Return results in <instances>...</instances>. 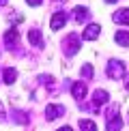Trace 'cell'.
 Here are the masks:
<instances>
[{"label": "cell", "instance_id": "cell-16", "mask_svg": "<svg viewBox=\"0 0 129 131\" xmlns=\"http://www.w3.org/2000/svg\"><path fill=\"white\" fill-rule=\"evenodd\" d=\"M13 118H15V123H19V125H28V116H26L24 112H15Z\"/></svg>", "mask_w": 129, "mask_h": 131}, {"label": "cell", "instance_id": "cell-21", "mask_svg": "<svg viewBox=\"0 0 129 131\" xmlns=\"http://www.w3.org/2000/svg\"><path fill=\"white\" fill-rule=\"evenodd\" d=\"M9 2V0H0V7H4V4H7Z\"/></svg>", "mask_w": 129, "mask_h": 131}, {"label": "cell", "instance_id": "cell-13", "mask_svg": "<svg viewBox=\"0 0 129 131\" xmlns=\"http://www.w3.org/2000/svg\"><path fill=\"white\" fill-rule=\"evenodd\" d=\"M2 80H4V84H13V82L17 80V71H15L13 67L4 69V71H2Z\"/></svg>", "mask_w": 129, "mask_h": 131}, {"label": "cell", "instance_id": "cell-1", "mask_svg": "<svg viewBox=\"0 0 129 131\" xmlns=\"http://www.w3.org/2000/svg\"><path fill=\"white\" fill-rule=\"evenodd\" d=\"M105 73H107V78H112V80H121L123 75H125V62L118 60V58L107 60V64H105Z\"/></svg>", "mask_w": 129, "mask_h": 131}, {"label": "cell", "instance_id": "cell-17", "mask_svg": "<svg viewBox=\"0 0 129 131\" xmlns=\"http://www.w3.org/2000/svg\"><path fill=\"white\" fill-rule=\"evenodd\" d=\"M93 73H95V69L90 67V64H84V67H82V75H84V78H93Z\"/></svg>", "mask_w": 129, "mask_h": 131}, {"label": "cell", "instance_id": "cell-11", "mask_svg": "<svg viewBox=\"0 0 129 131\" xmlns=\"http://www.w3.org/2000/svg\"><path fill=\"white\" fill-rule=\"evenodd\" d=\"M107 99H110V95H107L105 90H95L93 92V103H95V107H99V105H103V103H107Z\"/></svg>", "mask_w": 129, "mask_h": 131}, {"label": "cell", "instance_id": "cell-22", "mask_svg": "<svg viewBox=\"0 0 129 131\" xmlns=\"http://www.w3.org/2000/svg\"><path fill=\"white\" fill-rule=\"evenodd\" d=\"M105 2H110V4H114V2H116V0H105Z\"/></svg>", "mask_w": 129, "mask_h": 131}, {"label": "cell", "instance_id": "cell-5", "mask_svg": "<svg viewBox=\"0 0 129 131\" xmlns=\"http://www.w3.org/2000/svg\"><path fill=\"white\" fill-rule=\"evenodd\" d=\"M62 114H64V107H62V105L50 103V105L45 107V118H47V121H56V118H60Z\"/></svg>", "mask_w": 129, "mask_h": 131}, {"label": "cell", "instance_id": "cell-18", "mask_svg": "<svg viewBox=\"0 0 129 131\" xmlns=\"http://www.w3.org/2000/svg\"><path fill=\"white\" fill-rule=\"evenodd\" d=\"M7 118V114H4V105H2V101H0V123Z\"/></svg>", "mask_w": 129, "mask_h": 131}, {"label": "cell", "instance_id": "cell-8", "mask_svg": "<svg viewBox=\"0 0 129 131\" xmlns=\"http://www.w3.org/2000/svg\"><path fill=\"white\" fill-rule=\"evenodd\" d=\"M64 21H67V13L64 11H58V13H54L52 15V30H60L62 26H64Z\"/></svg>", "mask_w": 129, "mask_h": 131}, {"label": "cell", "instance_id": "cell-23", "mask_svg": "<svg viewBox=\"0 0 129 131\" xmlns=\"http://www.w3.org/2000/svg\"><path fill=\"white\" fill-rule=\"evenodd\" d=\"M125 88H127V92H129V80H127V86H125Z\"/></svg>", "mask_w": 129, "mask_h": 131}, {"label": "cell", "instance_id": "cell-7", "mask_svg": "<svg viewBox=\"0 0 129 131\" xmlns=\"http://www.w3.org/2000/svg\"><path fill=\"white\" fill-rule=\"evenodd\" d=\"M86 92H88V90H86V84H84V82H73V84H71V95H73L78 101L84 99Z\"/></svg>", "mask_w": 129, "mask_h": 131}, {"label": "cell", "instance_id": "cell-4", "mask_svg": "<svg viewBox=\"0 0 129 131\" xmlns=\"http://www.w3.org/2000/svg\"><path fill=\"white\" fill-rule=\"evenodd\" d=\"M17 41H19V32H17L15 26H11V28L4 32V45H7L9 50H15V43Z\"/></svg>", "mask_w": 129, "mask_h": 131}, {"label": "cell", "instance_id": "cell-20", "mask_svg": "<svg viewBox=\"0 0 129 131\" xmlns=\"http://www.w3.org/2000/svg\"><path fill=\"white\" fill-rule=\"evenodd\" d=\"M58 131H73V129H71V127H60Z\"/></svg>", "mask_w": 129, "mask_h": 131}, {"label": "cell", "instance_id": "cell-9", "mask_svg": "<svg viewBox=\"0 0 129 131\" xmlns=\"http://www.w3.org/2000/svg\"><path fill=\"white\" fill-rule=\"evenodd\" d=\"M114 24H121V26H129V9H118L114 15H112Z\"/></svg>", "mask_w": 129, "mask_h": 131}, {"label": "cell", "instance_id": "cell-15", "mask_svg": "<svg viewBox=\"0 0 129 131\" xmlns=\"http://www.w3.org/2000/svg\"><path fill=\"white\" fill-rule=\"evenodd\" d=\"M80 129H82V131H97V125H95L93 121L82 118V121H80Z\"/></svg>", "mask_w": 129, "mask_h": 131}, {"label": "cell", "instance_id": "cell-14", "mask_svg": "<svg viewBox=\"0 0 129 131\" xmlns=\"http://www.w3.org/2000/svg\"><path fill=\"white\" fill-rule=\"evenodd\" d=\"M114 39H116V43H118V45L127 47V45H129V32H127V30H118L116 35H114Z\"/></svg>", "mask_w": 129, "mask_h": 131}, {"label": "cell", "instance_id": "cell-2", "mask_svg": "<svg viewBox=\"0 0 129 131\" xmlns=\"http://www.w3.org/2000/svg\"><path fill=\"white\" fill-rule=\"evenodd\" d=\"M80 37L75 35V32H71V35H67L62 39V50H64V56H73V54L80 52Z\"/></svg>", "mask_w": 129, "mask_h": 131}, {"label": "cell", "instance_id": "cell-3", "mask_svg": "<svg viewBox=\"0 0 129 131\" xmlns=\"http://www.w3.org/2000/svg\"><path fill=\"white\" fill-rule=\"evenodd\" d=\"M123 129V116L118 112V105H112V112L107 114V127L105 131H121Z\"/></svg>", "mask_w": 129, "mask_h": 131}, {"label": "cell", "instance_id": "cell-10", "mask_svg": "<svg viewBox=\"0 0 129 131\" xmlns=\"http://www.w3.org/2000/svg\"><path fill=\"white\" fill-rule=\"evenodd\" d=\"M73 19L78 21V24H84V21L88 19V9L86 7H73Z\"/></svg>", "mask_w": 129, "mask_h": 131}, {"label": "cell", "instance_id": "cell-19", "mask_svg": "<svg viewBox=\"0 0 129 131\" xmlns=\"http://www.w3.org/2000/svg\"><path fill=\"white\" fill-rule=\"evenodd\" d=\"M26 2H28V4H30V7H39V4L43 2V0H26Z\"/></svg>", "mask_w": 129, "mask_h": 131}, {"label": "cell", "instance_id": "cell-6", "mask_svg": "<svg viewBox=\"0 0 129 131\" xmlns=\"http://www.w3.org/2000/svg\"><path fill=\"white\" fill-rule=\"evenodd\" d=\"M99 35H101V26H99V24H90V26H86V28H84L82 39H84V41H95Z\"/></svg>", "mask_w": 129, "mask_h": 131}, {"label": "cell", "instance_id": "cell-12", "mask_svg": "<svg viewBox=\"0 0 129 131\" xmlns=\"http://www.w3.org/2000/svg\"><path fill=\"white\" fill-rule=\"evenodd\" d=\"M28 39H30V43H32L35 47H43V35H41V30L32 28V30L28 32Z\"/></svg>", "mask_w": 129, "mask_h": 131}]
</instances>
